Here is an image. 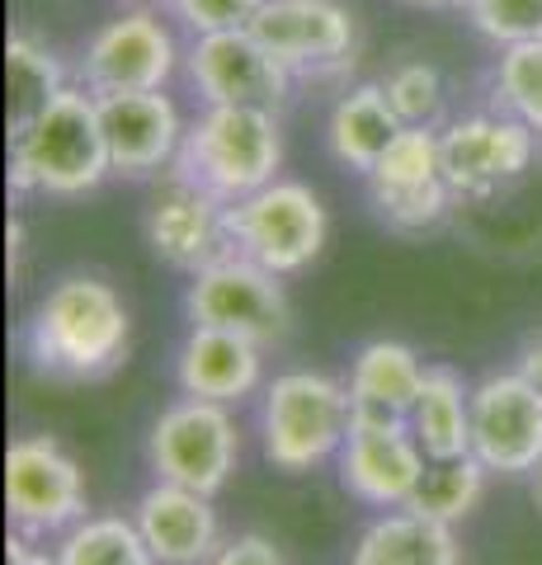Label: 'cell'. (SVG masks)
<instances>
[{
  "label": "cell",
  "mask_w": 542,
  "mask_h": 565,
  "mask_svg": "<svg viewBox=\"0 0 542 565\" xmlns=\"http://www.w3.org/2000/svg\"><path fill=\"white\" fill-rule=\"evenodd\" d=\"M52 561L57 565H161L151 556L147 537L137 533V523L118 514L81 519L76 527H66Z\"/></svg>",
  "instance_id": "25"
},
{
  "label": "cell",
  "mask_w": 542,
  "mask_h": 565,
  "mask_svg": "<svg viewBox=\"0 0 542 565\" xmlns=\"http://www.w3.org/2000/svg\"><path fill=\"white\" fill-rule=\"evenodd\" d=\"M151 467L156 481L189 486L199 494H217L236 471L241 457V434L226 405L184 396L151 424Z\"/></svg>",
  "instance_id": "8"
},
{
  "label": "cell",
  "mask_w": 542,
  "mask_h": 565,
  "mask_svg": "<svg viewBox=\"0 0 542 565\" xmlns=\"http://www.w3.org/2000/svg\"><path fill=\"white\" fill-rule=\"evenodd\" d=\"M6 81H10V132H20L29 118H39L66 85L57 52L39 43L33 33H10L6 43Z\"/></svg>",
  "instance_id": "24"
},
{
  "label": "cell",
  "mask_w": 542,
  "mask_h": 565,
  "mask_svg": "<svg viewBox=\"0 0 542 565\" xmlns=\"http://www.w3.org/2000/svg\"><path fill=\"white\" fill-rule=\"evenodd\" d=\"M382 90H387L392 109L406 128H439L444 104H448V85H444V71L434 62H425V57L396 62L387 71V81H382Z\"/></svg>",
  "instance_id": "28"
},
{
  "label": "cell",
  "mask_w": 542,
  "mask_h": 565,
  "mask_svg": "<svg viewBox=\"0 0 542 565\" xmlns=\"http://www.w3.org/2000/svg\"><path fill=\"white\" fill-rule=\"evenodd\" d=\"M406 6H419V10H453V6H467V0H406Z\"/></svg>",
  "instance_id": "35"
},
{
  "label": "cell",
  "mask_w": 542,
  "mask_h": 565,
  "mask_svg": "<svg viewBox=\"0 0 542 565\" xmlns=\"http://www.w3.org/2000/svg\"><path fill=\"white\" fill-rule=\"evenodd\" d=\"M363 180H369L378 212L396 232H425V226L444 222L448 203L458 199L444 174L439 128H401Z\"/></svg>",
  "instance_id": "11"
},
{
  "label": "cell",
  "mask_w": 542,
  "mask_h": 565,
  "mask_svg": "<svg viewBox=\"0 0 542 565\" xmlns=\"http://www.w3.org/2000/svg\"><path fill=\"white\" fill-rule=\"evenodd\" d=\"M471 457L496 476L542 467V392L523 373H496L471 392Z\"/></svg>",
  "instance_id": "13"
},
{
  "label": "cell",
  "mask_w": 542,
  "mask_h": 565,
  "mask_svg": "<svg viewBox=\"0 0 542 565\" xmlns=\"http://www.w3.org/2000/svg\"><path fill=\"white\" fill-rule=\"evenodd\" d=\"M184 307L194 326L236 330L255 344H278L293 321V307L278 274H269L265 264H255L246 255H226L217 264H208L203 274H194Z\"/></svg>",
  "instance_id": "9"
},
{
  "label": "cell",
  "mask_w": 542,
  "mask_h": 565,
  "mask_svg": "<svg viewBox=\"0 0 542 565\" xmlns=\"http://www.w3.org/2000/svg\"><path fill=\"white\" fill-rule=\"evenodd\" d=\"M132 321L128 307L104 278L72 274L52 288L29 326V359L39 373L62 382L109 377L128 359Z\"/></svg>",
  "instance_id": "1"
},
{
  "label": "cell",
  "mask_w": 542,
  "mask_h": 565,
  "mask_svg": "<svg viewBox=\"0 0 542 565\" xmlns=\"http://www.w3.org/2000/svg\"><path fill=\"white\" fill-rule=\"evenodd\" d=\"M20 255H24V226L10 222V274H20Z\"/></svg>",
  "instance_id": "34"
},
{
  "label": "cell",
  "mask_w": 542,
  "mask_h": 565,
  "mask_svg": "<svg viewBox=\"0 0 542 565\" xmlns=\"http://www.w3.org/2000/svg\"><path fill=\"white\" fill-rule=\"evenodd\" d=\"M429 457L411 434V424L354 419L340 448V481L349 494L378 509H406L411 494L425 481Z\"/></svg>",
  "instance_id": "15"
},
{
  "label": "cell",
  "mask_w": 542,
  "mask_h": 565,
  "mask_svg": "<svg viewBox=\"0 0 542 565\" xmlns=\"http://www.w3.org/2000/svg\"><path fill=\"white\" fill-rule=\"evenodd\" d=\"M6 565H57V561L43 552L39 537H29V533H20V527H14L10 542H6Z\"/></svg>",
  "instance_id": "32"
},
{
  "label": "cell",
  "mask_w": 542,
  "mask_h": 565,
  "mask_svg": "<svg viewBox=\"0 0 542 565\" xmlns=\"http://www.w3.org/2000/svg\"><path fill=\"white\" fill-rule=\"evenodd\" d=\"M284 166V128L274 109L241 104H203V114L184 128V147L170 174L208 189L217 203H241L255 189L278 180Z\"/></svg>",
  "instance_id": "3"
},
{
  "label": "cell",
  "mask_w": 542,
  "mask_h": 565,
  "mask_svg": "<svg viewBox=\"0 0 542 565\" xmlns=\"http://www.w3.org/2000/svg\"><path fill=\"white\" fill-rule=\"evenodd\" d=\"M137 6H170V0H137Z\"/></svg>",
  "instance_id": "37"
},
{
  "label": "cell",
  "mask_w": 542,
  "mask_h": 565,
  "mask_svg": "<svg viewBox=\"0 0 542 565\" xmlns=\"http://www.w3.org/2000/svg\"><path fill=\"white\" fill-rule=\"evenodd\" d=\"M486 476L491 471H486L471 452L448 457V462H429L425 481H419V490L411 494L406 509H415V514H425V519H439V523H458L481 504Z\"/></svg>",
  "instance_id": "26"
},
{
  "label": "cell",
  "mask_w": 542,
  "mask_h": 565,
  "mask_svg": "<svg viewBox=\"0 0 542 565\" xmlns=\"http://www.w3.org/2000/svg\"><path fill=\"white\" fill-rule=\"evenodd\" d=\"M6 509L29 537H62L85 514V476L52 434L14 438L6 452Z\"/></svg>",
  "instance_id": "7"
},
{
  "label": "cell",
  "mask_w": 542,
  "mask_h": 565,
  "mask_svg": "<svg viewBox=\"0 0 542 565\" xmlns=\"http://www.w3.org/2000/svg\"><path fill=\"white\" fill-rule=\"evenodd\" d=\"M491 90L504 114H514L533 132H542V39L500 47Z\"/></svg>",
  "instance_id": "27"
},
{
  "label": "cell",
  "mask_w": 542,
  "mask_h": 565,
  "mask_svg": "<svg viewBox=\"0 0 542 565\" xmlns=\"http://www.w3.org/2000/svg\"><path fill=\"white\" fill-rule=\"evenodd\" d=\"M419 382H425V367H419L411 344H396V340L363 344L354 367H349V405H354V419L406 424L415 411Z\"/></svg>",
  "instance_id": "20"
},
{
  "label": "cell",
  "mask_w": 542,
  "mask_h": 565,
  "mask_svg": "<svg viewBox=\"0 0 542 565\" xmlns=\"http://www.w3.org/2000/svg\"><path fill=\"white\" fill-rule=\"evenodd\" d=\"M444 147V174L458 199H486L504 184H514L523 170L533 166L538 132L514 114H467L453 118L439 132Z\"/></svg>",
  "instance_id": "12"
},
{
  "label": "cell",
  "mask_w": 542,
  "mask_h": 565,
  "mask_svg": "<svg viewBox=\"0 0 542 565\" xmlns=\"http://www.w3.org/2000/svg\"><path fill=\"white\" fill-rule=\"evenodd\" d=\"M180 62H184V52L174 43V29L151 6H137L109 24H99L85 39L76 76L91 95L166 90Z\"/></svg>",
  "instance_id": "6"
},
{
  "label": "cell",
  "mask_w": 542,
  "mask_h": 565,
  "mask_svg": "<svg viewBox=\"0 0 542 565\" xmlns=\"http://www.w3.org/2000/svg\"><path fill=\"white\" fill-rule=\"evenodd\" d=\"M174 20L189 33H226V29H251L265 0H170Z\"/></svg>",
  "instance_id": "30"
},
{
  "label": "cell",
  "mask_w": 542,
  "mask_h": 565,
  "mask_svg": "<svg viewBox=\"0 0 542 565\" xmlns=\"http://www.w3.org/2000/svg\"><path fill=\"white\" fill-rule=\"evenodd\" d=\"M401 128H406V122L396 118L392 99L378 81V85H354V90H344L336 99L330 122H326V141H330V156H336L340 166L369 174Z\"/></svg>",
  "instance_id": "21"
},
{
  "label": "cell",
  "mask_w": 542,
  "mask_h": 565,
  "mask_svg": "<svg viewBox=\"0 0 542 565\" xmlns=\"http://www.w3.org/2000/svg\"><path fill=\"white\" fill-rule=\"evenodd\" d=\"M349 565H463V556L453 523L425 519L415 509H396L359 537Z\"/></svg>",
  "instance_id": "22"
},
{
  "label": "cell",
  "mask_w": 542,
  "mask_h": 565,
  "mask_svg": "<svg viewBox=\"0 0 542 565\" xmlns=\"http://www.w3.org/2000/svg\"><path fill=\"white\" fill-rule=\"evenodd\" d=\"M251 33L293 76H330L354 62L359 24L344 0H265Z\"/></svg>",
  "instance_id": "14"
},
{
  "label": "cell",
  "mask_w": 542,
  "mask_h": 565,
  "mask_svg": "<svg viewBox=\"0 0 542 565\" xmlns=\"http://www.w3.org/2000/svg\"><path fill=\"white\" fill-rule=\"evenodd\" d=\"M467 20L496 47L542 39V0H467Z\"/></svg>",
  "instance_id": "29"
},
{
  "label": "cell",
  "mask_w": 542,
  "mask_h": 565,
  "mask_svg": "<svg viewBox=\"0 0 542 565\" xmlns=\"http://www.w3.org/2000/svg\"><path fill=\"white\" fill-rule=\"evenodd\" d=\"M259 349L265 344H255L236 330L194 326L189 340L180 344V359H174V382H180L184 396L236 405V401H246L255 392L259 377H265Z\"/></svg>",
  "instance_id": "19"
},
{
  "label": "cell",
  "mask_w": 542,
  "mask_h": 565,
  "mask_svg": "<svg viewBox=\"0 0 542 565\" xmlns=\"http://www.w3.org/2000/svg\"><path fill=\"white\" fill-rule=\"evenodd\" d=\"M184 76L203 104H241V109H284L293 71L255 39L251 29L199 33L184 47Z\"/></svg>",
  "instance_id": "10"
},
{
  "label": "cell",
  "mask_w": 542,
  "mask_h": 565,
  "mask_svg": "<svg viewBox=\"0 0 542 565\" xmlns=\"http://www.w3.org/2000/svg\"><path fill=\"white\" fill-rule=\"evenodd\" d=\"M104 141H109V166L124 180H151L174 166L184 147L189 122L174 109L166 90H132V95H95Z\"/></svg>",
  "instance_id": "16"
},
{
  "label": "cell",
  "mask_w": 542,
  "mask_h": 565,
  "mask_svg": "<svg viewBox=\"0 0 542 565\" xmlns=\"http://www.w3.org/2000/svg\"><path fill=\"white\" fill-rule=\"evenodd\" d=\"M208 565H288V561H284V552H278L269 537L241 533V537H232V542H222L217 556L208 561Z\"/></svg>",
  "instance_id": "31"
},
{
  "label": "cell",
  "mask_w": 542,
  "mask_h": 565,
  "mask_svg": "<svg viewBox=\"0 0 542 565\" xmlns=\"http://www.w3.org/2000/svg\"><path fill=\"white\" fill-rule=\"evenodd\" d=\"M147 241L156 259H166L170 269L203 274L208 264H217L232 250V232H226V203H217L208 189L170 174L166 189H156L147 207Z\"/></svg>",
  "instance_id": "17"
},
{
  "label": "cell",
  "mask_w": 542,
  "mask_h": 565,
  "mask_svg": "<svg viewBox=\"0 0 542 565\" xmlns=\"http://www.w3.org/2000/svg\"><path fill=\"white\" fill-rule=\"evenodd\" d=\"M533 500H538V509H542V467L533 471Z\"/></svg>",
  "instance_id": "36"
},
{
  "label": "cell",
  "mask_w": 542,
  "mask_h": 565,
  "mask_svg": "<svg viewBox=\"0 0 542 565\" xmlns=\"http://www.w3.org/2000/svg\"><path fill=\"white\" fill-rule=\"evenodd\" d=\"M226 232H232L236 255L288 278V274H302L321 255V245L330 236V217L311 184L274 180L265 189H255L251 199L226 207Z\"/></svg>",
  "instance_id": "5"
},
{
  "label": "cell",
  "mask_w": 542,
  "mask_h": 565,
  "mask_svg": "<svg viewBox=\"0 0 542 565\" xmlns=\"http://www.w3.org/2000/svg\"><path fill=\"white\" fill-rule=\"evenodd\" d=\"M132 523L161 565H208L222 546L213 494H199L174 481H156L137 500Z\"/></svg>",
  "instance_id": "18"
},
{
  "label": "cell",
  "mask_w": 542,
  "mask_h": 565,
  "mask_svg": "<svg viewBox=\"0 0 542 565\" xmlns=\"http://www.w3.org/2000/svg\"><path fill=\"white\" fill-rule=\"evenodd\" d=\"M354 405L349 386L326 373H284L265 392V457L278 471H311L340 457Z\"/></svg>",
  "instance_id": "4"
},
{
  "label": "cell",
  "mask_w": 542,
  "mask_h": 565,
  "mask_svg": "<svg viewBox=\"0 0 542 565\" xmlns=\"http://www.w3.org/2000/svg\"><path fill=\"white\" fill-rule=\"evenodd\" d=\"M411 434L419 438L429 462H448V457L471 452V392L458 373L448 367H425L415 411H411Z\"/></svg>",
  "instance_id": "23"
},
{
  "label": "cell",
  "mask_w": 542,
  "mask_h": 565,
  "mask_svg": "<svg viewBox=\"0 0 542 565\" xmlns=\"http://www.w3.org/2000/svg\"><path fill=\"white\" fill-rule=\"evenodd\" d=\"M114 174L109 141H104L99 99L85 85L66 90L10 132V189L14 193H47V199H81Z\"/></svg>",
  "instance_id": "2"
},
{
  "label": "cell",
  "mask_w": 542,
  "mask_h": 565,
  "mask_svg": "<svg viewBox=\"0 0 542 565\" xmlns=\"http://www.w3.org/2000/svg\"><path fill=\"white\" fill-rule=\"evenodd\" d=\"M519 373H523V377H529V382L538 386V392H542V330L533 334V340H529V344H523V359H519Z\"/></svg>",
  "instance_id": "33"
}]
</instances>
